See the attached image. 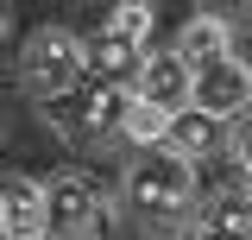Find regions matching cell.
Masks as SVG:
<instances>
[{
    "label": "cell",
    "instance_id": "obj_7",
    "mask_svg": "<svg viewBox=\"0 0 252 240\" xmlns=\"http://www.w3.org/2000/svg\"><path fill=\"white\" fill-rule=\"evenodd\" d=\"M139 63H145V44H139V38H126V32H114V26H101L94 38H82V76H89V82L132 89Z\"/></svg>",
    "mask_w": 252,
    "mask_h": 240
},
{
    "label": "cell",
    "instance_id": "obj_15",
    "mask_svg": "<svg viewBox=\"0 0 252 240\" xmlns=\"http://www.w3.org/2000/svg\"><path fill=\"white\" fill-rule=\"evenodd\" d=\"M227 146H233V158H240V171L252 177V101L233 114V139H227Z\"/></svg>",
    "mask_w": 252,
    "mask_h": 240
},
{
    "label": "cell",
    "instance_id": "obj_4",
    "mask_svg": "<svg viewBox=\"0 0 252 240\" xmlns=\"http://www.w3.org/2000/svg\"><path fill=\"white\" fill-rule=\"evenodd\" d=\"M189 101L195 108H208V114H240L252 101V76H246V63L233 57V51H220V57H208L202 70H189Z\"/></svg>",
    "mask_w": 252,
    "mask_h": 240
},
{
    "label": "cell",
    "instance_id": "obj_11",
    "mask_svg": "<svg viewBox=\"0 0 252 240\" xmlns=\"http://www.w3.org/2000/svg\"><path fill=\"white\" fill-rule=\"evenodd\" d=\"M164 126H170V114H164V108H152V101H139V95H126L120 133L132 139V146H158V139H164Z\"/></svg>",
    "mask_w": 252,
    "mask_h": 240
},
{
    "label": "cell",
    "instance_id": "obj_12",
    "mask_svg": "<svg viewBox=\"0 0 252 240\" xmlns=\"http://www.w3.org/2000/svg\"><path fill=\"white\" fill-rule=\"evenodd\" d=\"M246 190H252V183H246ZM208 215H215V221H208L215 234H252V196H220Z\"/></svg>",
    "mask_w": 252,
    "mask_h": 240
},
{
    "label": "cell",
    "instance_id": "obj_13",
    "mask_svg": "<svg viewBox=\"0 0 252 240\" xmlns=\"http://www.w3.org/2000/svg\"><path fill=\"white\" fill-rule=\"evenodd\" d=\"M208 19H220L227 32H240V26H252V0H195Z\"/></svg>",
    "mask_w": 252,
    "mask_h": 240
},
{
    "label": "cell",
    "instance_id": "obj_16",
    "mask_svg": "<svg viewBox=\"0 0 252 240\" xmlns=\"http://www.w3.org/2000/svg\"><path fill=\"white\" fill-rule=\"evenodd\" d=\"M0 32H6V0H0Z\"/></svg>",
    "mask_w": 252,
    "mask_h": 240
},
{
    "label": "cell",
    "instance_id": "obj_5",
    "mask_svg": "<svg viewBox=\"0 0 252 240\" xmlns=\"http://www.w3.org/2000/svg\"><path fill=\"white\" fill-rule=\"evenodd\" d=\"M107 221V202L89 177H57L44 190V234H94Z\"/></svg>",
    "mask_w": 252,
    "mask_h": 240
},
{
    "label": "cell",
    "instance_id": "obj_1",
    "mask_svg": "<svg viewBox=\"0 0 252 240\" xmlns=\"http://www.w3.org/2000/svg\"><path fill=\"white\" fill-rule=\"evenodd\" d=\"M189 209H195V171H189V158L170 152V146H145V158L126 177V215L145 221V228H177Z\"/></svg>",
    "mask_w": 252,
    "mask_h": 240
},
{
    "label": "cell",
    "instance_id": "obj_9",
    "mask_svg": "<svg viewBox=\"0 0 252 240\" xmlns=\"http://www.w3.org/2000/svg\"><path fill=\"white\" fill-rule=\"evenodd\" d=\"M0 234H19V240H32V234H44V190L38 183H6L0 190Z\"/></svg>",
    "mask_w": 252,
    "mask_h": 240
},
{
    "label": "cell",
    "instance_id": "obj_6",
    "mask_svg": "<svg viewBox=\"0 0 252 240\" xmlns=\"http://www.w3.org/2000/svg\"><path fill=\"white\" fill-rule=\"evenodd\" d=\"M227 139H233V120L227 114H208V108H177L170 114V126H164V139L158 146H170V152H183L189 164H202V158H220L227 152Z\"/></svg>",
    "mask_w": 252,
    "mask_h": 240
},
{
    "label": "cell",
    "instance_id": "obj_10",
    "mask_svg": "<svg viewBox=\"0 0 252 240\" xmlns=\"http://www.w3.org/2000/svg\"><path fill=\"white\" fill-rule=\"evenodd\" d=\"M227 44H233V32L220 26V19H208V13H202V19H189V26H183V38H177L170 51H177L189 70H202V63H208V57H220Z\"/></svg>",
    "mask_w": 252,
    "mask_h": 240
},
{
    "label": "cell",
    "instance_id": "obj_14",
    "mask_svg": "<svg viewBox=\"0 0 252 240\" xmlns=\"http://www.w3.org/2000/svg\"><path fill=\"white\" fill-rule=\"evenodd\" d=\"M107 26H114V32H126V38H139V44H145V32H152V6H145V0H126V6L114 13V19H107Z\"/></svg>",
    "mask_w": 252,
    "mask_h": 240
},
{
    "label": "cell",
    "instance_id": "obj_2",
    "mask_svg": "<svg viewBox=\"0 0 252 240\" xmlns=\"http://www.w3.org/2000/svg\"><path fill=\"white\" fill-rule=\"evenodd\" d=\"M126 95L132 89H114V82H76V89L63 95H44V114H51V126H57L69 146H107L114 133H120V114H126Z\"/></svg>",
    "mask_w": 252,
    "mask_h": 240
},
{
    "label": "cell",
    "instance_id": "obj_8",
    "mask_svg": "<svg viewBox=\"0 0 252 240\" xmlns=\"http://www.w3.org/2000/svg\"><path fill=\"white\" fill-rule=\"evenodd\" d=\"M132 95L152 101V108H164V114L189 108V63L177 57V51H145L139 76H132Z\"/></svg>",
    "mask_w": 252,
    "mask_h": 240
},
{
    "label": "cell",
    "instance_id": "obj_3",
    "mask_svg": "<svg viewBox=\"0 0 252 240\" xmlns=\"http://www.w3.org/2000/svg\"><path fill=\"white\" fill-rule=\"evenodd\" d=\"M19 82H26V95H63L82 82V38L63 26H44L26 38V51H19Z\"/></svg>",
    "mask_w": 252,
    "mask_h": 240
}]
</instances>
